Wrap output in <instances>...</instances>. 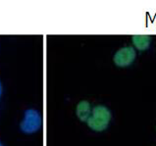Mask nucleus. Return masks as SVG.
Returning <instances> with one entry per match:
<instances>
[{"label":"nucleus","instance_id":"f257e3e1","mask_svg":"<svg viewBox=\"0 0 156 146\" xmlns=\"http://www.w3.org/2000/svg\"><path fill=\"white\" fill-rule=\"evenodd\" d=\"M111 120V112L103 105H97L91 110V114L87 123L91 130L95 131L104 130Z\"/></svg>","mask_w":156,"mask_h":146},{"label":"nucleus","instance_id":"f03ea898","mask_svg":"<svg viewBox=\"0 0 156 146\" xmlns=\"http://www.w3.org/2000/svg\"><path fill=\"white\" fill-rule=\"evenodd\" d=\"M41 116L37 111L29 109L25 112L24 120L21 123V130L25 134H34L41 127Z\"/></svg>","mask_w":156,"mask_h":146},{"label":"nucleus","instance_id":"7ed1b4c3","mask_svg":"<svg viewBox=\"0 0 156 146\" xmlns=\"http://www.w3.org/2000/svg\"><path fill=\"white\" fill-rule=\"evenodd\" d=\"M136 51L132 46L123 47L119 49L114 55V63L118 67H127L131 65L136 59Z\"/></svg>","mask_w":156,"mask_h":146},{"label":"nucleus","instance_id":"20e7f679","mask_svg":"<svg viewBox=\"0 0 156 146\" xmlns=\"http://www.w3.org/2000/svg\"><path fill=\"white\" fill-rule=\"evenodd\" d=\"M76 114L82 122H87L91 114V107L87 101H81L76 109Z\"/></svg>","mask_w":156,"mask_h":146},{"label":"nucleus","instance_id":"39448f33","mask_svg":"<svg viewBox=\"0 0 156 146\" xmlns=\"http://www.w3.org/2000/svg\"><path fill=\"white\" fill-rule=\"evenodd\" d=\"M132 40L136 48L142 51L146 50L149 47L151 37L149 35H133Z\"/></svg>","mask_w":156,"mask_h":146},{"label":"nucleus","instance_id":"423d86ee","mask_svg":"<svg viewBox=\"0 0 156 146\" xmlns=\"http://www.w3.org/2000/svg\"><path fill=\"white\" fill-rule=\"evenodd\" d=\"M1 94H2V85L0 82V96H1Z\"/></svg>","mask_w":156,"mask_h":146},{"label":"nucleus","instance_id":"0eeeda50","mask_svg":"<svg viewBox=\"0 0 156 146\" xmlns=\"http://www.w3.org/2000/svg\"><path fill=\"white\" fill-rule=\"evenodd\" d=\"M0 146H3V145H2V144H1V143H0Z\"/></svg>","mask_w":156,"mask_h":146}]
</instances>
